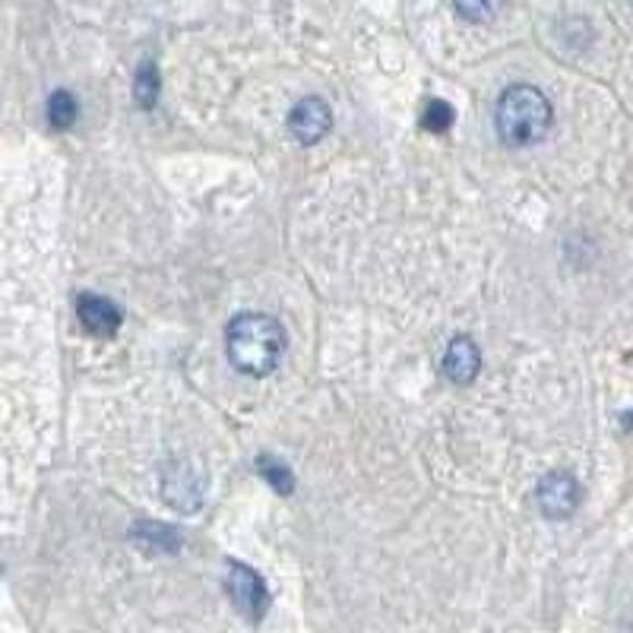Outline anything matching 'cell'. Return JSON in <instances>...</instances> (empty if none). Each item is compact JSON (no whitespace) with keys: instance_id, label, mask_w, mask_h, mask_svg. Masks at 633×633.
Segmentation results:
<instances>
[{"instance_id":"6da1fadb","label":"cell","mask_w":633,"mask_h":633,"mask_svg":"<svg viewBox=\"0 0 633 633\" xmlns=\"http://www.w3.org/2000/svg\"><path fill=\"white\" fill-rule=\"evenodd\" d=\"M225 352L241 374L267 377L285 355V330L270 314H238L225 330Z\"/></svg>"},{"instance_id":"7a4b0ae2","label":"cell","mask_w":633,"mask_h":633,"mask_svg":"<svg viewBox=\"0 0 633 633\" xmlns=\"http://www.w3.org/2000/svg\"><path fill=\"white\" fill-rule=\"evenodd\" d=\"M551 102L545 92H539L535 86H510L495 109V127L497 137L507 146H532L542 143L551 131Z\"/></svg>"},{"instance_id":"3957f363","label":"cell","mask_w":633,"mask_h":633,"mask_svg":"<svg viewBox=\"0 0 633 633\" xmlns=\"http://www.w3.org/2000/svg\"><path fill=\"white\" fill-rule=\"evenodd\" d=\"M225 589H228L235 608L248 621H263V614L270 611V589H267V583H263V577L253 567L241 564V561H228Z\"/></svg>"},{"instance_id":"277c9868","label":"cell","mask_w":633,"mask_h":633,"mask_svg":"<svg viewBox=\"0 0 633 633\" xmlns=\"http://www.w3.org/2000/svg\"><path fill=\"white\" fill-rule=\"evenodd\" d=\"M203 495H206V475L200 468L184 463V460L166 466V472H162V497H166L171 510L193 513V510H200Z\"/></svg>"},{"instance_id":"5b68a950","label":"cell","mask_w":633,"mask_h":633,"mask_svg":"<svg viewBox=\"0 0 633 633\" xmlns=\"http://www.w3.org/2000/svg\"><path fill=\"white\" fill-rule=\"evenodd\" d=\"M579 482L570 472H549L539 488H535V500H539V510L549 517V520H567L574 517L579 507Z\"/></svg>"},{"instance_id":"8992f818","label":"cell","mask_w":633,"mask_h":633,"mask_svg":"<svg viewBox=\"0 0 633 633\" xmlns=\"http://www.w3.org/2000/svg\"><path fill=\"white\" fill-rule=\"evenodd\" d=\"M332 127V111L324 99L317 95H307L302 99L295 109L289 111V131L292 137L304 143V146H314L330 134Z\"/></svg>"},{"instance_id":"52a82bcc","label":"cell","mask_w":633,"mask_h":633,"mask_svg":"<svg viewBox=\"0 0 633 633\" xmlns=\"http://www.w3.org/2000/svg\"><path fill=\"white\" fill-rule=\"evenodd\" d=\"M77 317L92 336H114L121 330V320H124L117 304L102 298V295H92V292H83L77 298Z\"/></svg>"},{"instance_id":"ba28073f","label":"cell","mask_w":633,"mask_h":633,"mask_svg":"<svg viewBox=\"0 0 633 633\" xmlns=\"http://www.w3.org/2000/svg\"><path fill=\"white\" fill-rule=\"evenodd\" d=\"M482 371V355H478V346L468 339V336H456L447 352H443V374L453 381V384H472Z\"/></svg>"},{"instance_id":"9c48e42d","label":"cell","mask_w":633,"mask_h":633,"mask_svg":"<svg viewBox=\"0 0 633 633\" xmlns=\"http://www.w3.org/2000/svg\"><path fill=\"white\" fill-rule=\"evenodd\" d=\"M134 539L149 551H168V554L181 551V532L166 523H137Z\"/></svg>"},{"instance_id":"30bf717a","label":"cell","mask_w":633,"mask_h":633,"mask_svg":"<svg viewBox=\"0 0 633 633\" xmlns=\"http://www.w3.org/2000/svg\"><path fill=\"white\" fill-rule=\"evenodd\" d=\"M45 114H48V124H52L55 131H67V127H74L77 117H80V102L74 99V92L57 89V92H52L48 105H45Z\"/></svg>"},{"instance_id":"8fae6325","label":"cell","mask_w":633,"mask_h":633,"mask_svg":"<svg viewBox=\"0 0 633 633\" xmlns=\"http://www.w3.org/2000/svg\"><path fill=\"white\" fill-rule=\"evenodd\" d=\"M159 67L156 64H139L137 70V80H134V95H137V105L139 109H156V102H159Z\"/></svg>"},{"instance_id":"7c38bea8","label":"cell","mask_w":633,"mask_h":633,"mask_svg":"<svg viewBox=\"0 0 633 633\" xmlns=\"http://www.w3.org/2000/svg\"><path fill=\"white\" fill-rule=\"evenodd\" d=\"M453 7L468 23H491L500 13L504 0H453Z\"/></svg>"},{"instance_id":"4fadbf2b","label":"cell","mask_w":633,"mask_h":633,"mask_svg":"<svg viewBox=\"0 0 633 633\" xmlns=\"http://www.w3.org/2000/svg\"><path fill=\"white\" fill-rule=\"evenodd\" d=\"M260 472L267 475V482L273 485L279 495H292L295 491V478H292V472L285 463H279L273 456H260Z\"/></svg>"},{"instance_id":"5bb4252c","label":"cell","mask_w":633,"mask_h":633,"mask_svg":"<svg viewBox=\"0 0 633 633\" xmlns=\"http://www.w3.org/2000/svg\"><path fill=\"white\" fill-rule=\"evenodd\" d=\"M453 117H456V111L450 109L447 102H441V99H431V105L425 109V131H431V134H443V131H450Z\"/></svg>"}]
</instances>
